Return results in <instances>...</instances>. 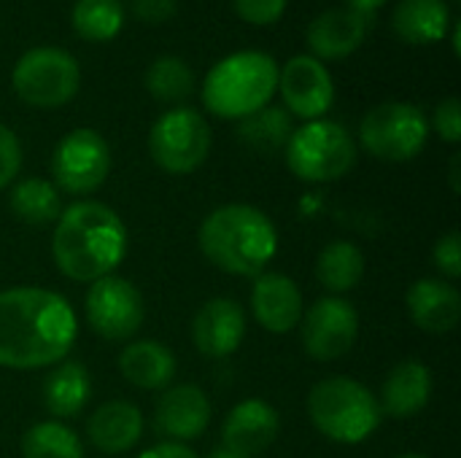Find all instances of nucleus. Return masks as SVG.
Wrapping results in <instances>:
<instances>
[{
    "label": "nucleus",
    "instance_id": "obj_7",
    "mask_svg": "<svg viewBox=\"0 0 461 458\" xmlns=\"http://www.w3.org/2000/svg\"><path fill=\"white\" fill-rule=\"evenodd\" d=\"M429 140V119L413 103L389 100L370 108L359 124V143L381 162H411Z\"/></svg>",
    "mask_w": 461,
    "mask_h": 458
},
{
    "label": "nucleus",
    "instance_id": "obj_38",
    "mask_svg": "<svg viewBox=\"0 0 461 458\" xmlns=\"http://www.w3.org/2000/svg\"><path fill=\"white\" fill-rule=\"evenodd\" d=\"M459 165H461V157H459V154H454V159H451V189H454L456 194H459V192H461Z\"/></svg>",
    "mask_w": 461,
    "mask_h": 458
},
{
    "label": "nucleus",
    "instance_id": "obj_37",
    "mask_svg": "<svg viewBox=\"0 0 461 458\" xmlns=\"http://www.w3.org/2000/svg\"><path fill=\"white\" fill-rule=\"evenodd\" d=\"M343 5L351 8V11H357V13H362L365 19H373V13L381 5H386V0H343Z\"/></svg>",
    "mask_w": 461,
    "mask_h": 458
},
{
    "label": "nucleus",
    "instance_id": "obj_23",
    "mask_svg": "<svg viewBox=\"0 0 461 458\" xmlns=\"http://www.w3.org/2000/svg\"><path fill=\"white\" fill-rule=\"evenodd\" d=\"M451 11L446 0H400L392 13V30L400 40L429 46L446 38Z\"/></svg>",
    "mask_w": 461,
    "mask_h": 458
},
{
    "label": "nucleus",
    "instance_id": "obj_12",
    "mask_svg": "<svg viewBox=\"0 0 461 458\" xmlns=\"http://www.w3.org/2000/svg\"><path fill=\"white\" fill-rule=\"evenodd\" d=\"M303 348L316 362L343 359L359 337V313L343 297H321L300 319Z\"/></svg>",
    "mask_w": 461,
    "mask_h": 458
},
{
    "label": "nucleus",
    "instance_id": "obj_13",
    "mask_svg": "<svg viewBox=\"0 0 461 458\" xmlns=\"http://www.w3.org/2000/svg\"><path fill=\"white\" fill-rule=\"evenodd\" d=\"M278 92L289 113L305 121L324 119L335 103V84L330 70L311 54H297L278 70Z\"/></svg>",
    "mask_w": 461,
    "mask_h": 458
},
{
    "label": "nucleus",
    "instance_id": "obj_2",
    "mask_svg": "<svg viewBox=\"0 0 461 458\" xmlns=\"http://www.w3.org/2000/svg\"><path fill=\"white\" fill-rule=\"evenodd\" d=\"M124 254L127 227L105 202L78 200L54 221L51 256L59 273L76 283H95L111 275Z\"/></svg>",
    "mask_w": 461,
    "mask_h": 458
},
{
    "label": "nucleus",
    "instance_id": "obj_8",
    "mask_svg": "<svg viewBox=\"0 0 461 458\" xmlns=\"http://www.w3.org/2000/svg\"><path fill=\"white\" fill-rule=\"evenodd\" d=\"M14 92L32 108H59L70 103L81 84L76 57L59 46H38L24 51L11 73Z\"/></svg>",
    "mask_w": 461,
    "mask_h": 458
},
{
    "label": "nucleus",
    "instance_id": "obj_10",
    "mask_svg": "<svg viewBox=\"0 0 461 458\" xmlns=\"http://www.w3.org/2000/svg\"><path fill=\"white\" fill-rule=\"evenodd\" d=\"M111 173V148L105 138L89 127L68 132L51 154L54 186L84 197L97 192Z\"/></svg>",
    "mask_w": 461,
    "mask_h": 458
},
{
    "label": "nucleus",
    "instance_id": "obj_9",
    "mask_svg": "<svg viewBox=\"0 0 461 458\" xmlns=\"http://www.w3.org/2000/svg\"><path fill=\"white\" fill-rule=\"evenodd\" d=\"M149 151L159 170L170 175L194 173L211 151V127L194 108H170L149 132Z\"/></svg>",
    "mask_w": 461,
    "mask_h": 458
},
{
    "label": "nucleus",
    "instance_id": "obj_4",
    "mask_svg": "<svg viewBox=\"0 0 461 458\" xmlns=\"http://www.w3.org/2000/svg\"><path fill=\"white\" fill-rule=\"evenodd\" d=\"M278 89V65L265 51H235L219 59L203 81V103L219 119H246L262 111Z\"/></svg>",
    "mask_w": 461,
    "mask_h": 458
},
{
    "label": "nucleus",
    "instance_id": "obj_35",
    "mask_svg": "<svg viewBox=\"0 0 461 458\" xmlns=\"http://www.w3.org/2000/svg\"><path fill=\"white\" fill-rule=\"evenodd\" d=\"M176 11H178V0H132V13L149 24L167 22L173 19Z\"/></svg>",
    "mask_w": 461,
    "mask_h": 458
},
{
    "label": "nucleus",
    "instance_id": "obj_39",
    "mask_svg": "<svg viewBox=\"0 0 461 458\" xmlns=\"http://www.w3.org/2000/svg\"><path fill=\"white\" fill-rule=\"evenodd\" d=\"M208 458H249V456H240V454H235V451H230V448H216V451H211V456Z\"/></svg>",
    "mask_w": 461,
    "mask_h": 458
},
{
    "label": "nucleus",
    "instance_id": "obj_15",
    "mask_svg": "<svg viewBox=\"0 0 461 458\" xmlns=\"http://www.w3.org/2000/svg\"><path fill=\"white\" fill-rule=\"evenodd\" d=\"M211 424V400L194 383L170 386L154 410V429L167 437V443L197 440Z\"/></svg>",
    "mask_w": 461,
    "mask_h": 458
},
{
    "label": "nucleus",
    "instance_id": "obj_22",
    "mask_svg": "<svg viewBox=\"0 0 461 458\" xmlns=\"http://www.w3.org/2000/svg\"><path fill=\"white\" fill-rule=\"evenodd\" d=\"M119 373L135 389L159 391L167 389L176 378V356L165 343L135 340L119 354Z\"/></svg>",
    "mask_w": 461,
    "mask_h": 458
},
{
    "label": "nucleus",
    "instance_id": "obj_14",
    "mask_svg": "<svg viewBox=\"0 0 461 458\" xmlns=\"http://www.w3.org/2000/svg\"><path fill=\"white\" fill-rule=\"evenodd\" d=\"M246 337V313L230 297L208 300L192 321V340L194 348L208 359H227L232 356Z\"/></svg>",
    "mask_w": 461,
    "mask_h": 458
},
{
    "label": "nucleus",
    "instance_id": "obj_17",
    "mask_svg": "<svg viewBox=\"0 0 461 458\" xmlns=\"http://www.w3.org/2000/svg\"><path fill=\"white\" fill-rule=\"evenodd\" d=\"M281 432L278 410L265 400H243L238 402L221 427V445L240 454V456H257L267 451Z\"/></svg>",
    "mask_w": 461,
    "mask_h": 458
},
{
    "label": "nucleus",
    "instance_id": "obj_24",
    "mask_svg": "<svg viewBox=\"0 0 461 458\" xmlns=\"http://www.w3.org/2000/svg\"><path fill=\"white\" fill-rule=\"evenodd\" d=\"M92 397V378L81 362H59L43 381V405L54 418L78 416Z\"/></svg>",
    "mask_w": 461,
    "mask_h": 458
},
{
    "label": "nucleus",
    "instance_id": "obj_27",
    "mask_svg": "<svg viewBox=\"0 0 461 458\" xmlns=\"http://www.w3.org/2000/svg\"><path fill=\"white\" fill-rule=\"evenodd\" d=\"M292 119L284 108L265 105L262 111L240 119L238 138L254 151H278L292 138Z\"/></svg>",
    "mask_w": 461,
    "mask_h": 458
},
{
    "label": "nucleus",
    "instance_id": "obj_33",
    "mask_svg": "<svg viewBox=\"0 0 461 458\" xmlns=\"http://www.w3.org/2000/svg\"><path fill=\"white\" fill-rule=\"evenodd\" d=\"M429 127L446 140V143H459L461 140V108L459 97H446L440 100V105L435 108V116L429 121Z\"/></svg>",
    "mask_w": 461,
    "mask_h": 458
},
{
    "label": "nucleus",
    "instance_id": "obj_16",
    "mask_svg": "<svg viewBox=\"0 0 461 458\" xmlns=\"http://www.w3.org/2000/svg\"><path fill=\"white\" fill-rule=\"evenodd\" d=\"M251 313L257 324L270 335H286L300 327L303 292L284 273H262L251 289Z\"/></svg>",
    "mask_w": 461,
    "mask_h": 458
},
{
    "label": "nucleus",
    "instance_id": "obj_21",
    "mask_svg": "<svg viewBox=\"0 0 461 458\" xmlns=\"http://www.w3.org/2000/svg\"><path fill=\"white\" fill-rule=\"evenodd\" d=\"M86 435H89V443L105 456L127 454L143 437V413L132 402L111 400L89 416Z\"/></svg>",
    "mask_w": 461,
    "mask_h": 458
},
{
    "label": "nucleus",
    "instance_id": "obj_25",
    "mask_svg": "<svg viewBox=\"0 0 461 458\" xmlns=\"http://www.w3.org/2000/svg\"><path fill=\"white\" fill-rule=\"evenodd\" d=\"M319 283L332 292V297L357 289L365 278V254L351 240H332L321 248L316 259Z\"/></svg>",
    "mask_w": 461,
    "mask_h": 458
},
{
    "label": "nucleus",
    "instance_id": "obj_29",
    "mask_svg": "<svg viewBox=\"0 0 461 458\" xmlns=\"http://www.w3.org/2000/svg\"><path fill=\"white\" fill-rule=\"evenodd\" d=\"M22 458H84V445L70 427L41 421L24 432Z\"/></svg>",
    "mask_w": 461,
    "mask_h": 458
},
{
    "label": "nucleus",
    "instance_id": "obj_41",
    "mask_svg": "<svg viewBox=\"0 0 461 458\" xmlns=\"http://www.w3.org/2000/svg\"><path fill=\"white\" fill-rule=\"evenodd\" d=\"M400 458H427V456H419V454H405V456Z\"/></svg>",
    "mask_w": 461,
    "mask_h": 458
},
{
    "label": "nucleus",
    "instance_id": "obj_1",
    "mask_svg": "<svg viewBox=\"0 0 461 458\" xmlns=\"http://www.w3.org/2000/svg\"><path fill=\"white\" fill-rule=\"evenodd\" d=\"M78 337L73 305L49 289L0 292V367L43 370L65 362Z\"/></svg>",
    "mask_w": 461,
    "mask_h": 458
},
{
    "label": "nucleus",
    "instance_id": "obj_6",
    "mask_svg": "<svg viewBox=\"0 0 461 458\" xmlns=\"http://www.w3.org/2000/svg\"><path fill=\"white\" fill-rule=\"evenodd\" d=\"M286 165L305 184H332L354 170L357 143L338 121H305L286 143Z\"/></svg>",
    "mask_w": 461,
    "mask_h": 458
},
{
    "label": "nucleus",
    "instance_id": "obj_30",
    "mask_svg": "<svg viewBox=\"0 0 461 458\" xmlns=\"http://www.w3.org/2000/svg\"><path fill=\"white\" fill-rule=\"evenodd\" d=\"M146 89L154 100L159 103H181L186 100L192 92H194V73L192 67L173 57V54H165V57H157L149 70H146Z\"/></svg>",
    "mask_w": 461,
    "mask_h": 458
},
{
    "label": "nucleus",
    "instance_id": "obj_28",
    "mask_svg": "<svg viewBox=\"0 0 461 458\" xmlns=\"http://www.w3.org/2000/svg\"><path fill=\"white\" fill-rule=\"evenodd\" d=\"M70 22L84 40L105 43L119 35L124 24V5L122 0H78Z\"/></svg>",
    "mask_w": 461,
    "mask_h": 458
},
{
    "label": "nucleus",
    "instance_id": "obj_26",
    "mask_svg": "<svg viewBox=\"0 0 461 458\" xmlns=\"http://www.w3.org/2000/svg\"><path fill=\"white\" fill-rule=\"evenodd\" d=\"M11 213L30 227H46L54 224L62 213L59 192L46 178H24L11 189L8 197Z\"/></svg>",
    "mask_w": 461,
    "mask_h": 458
},
{
    "label": "nucleus",
    "instance_id": "obj_20",
    "mask_svg": "<svg viewBox=\"0 0 461 458\" xmlns=\"http://www.w3.org/2000/svg\"><path fill=\"white\" fill-rule=\"evenodd\" d=\"M432 386H435L432 373L424 362L419 359L400 362L381 386V400H378L381 416L397 421L419 416L432 400Z\"/></svg>",
    "mask_w": 461,
    "mask_h": 458
},
{
    "label": "nucleus",
    "instance_id": "obj_36",
    "mask_svg": "<svg viewBox=\"0 0 461 458\" xmlns=\"http://www.w3.org/2000/svg\"><path fill=\"white\" fill-rule=\"evenodd\" d=\"M138 458H200L189 445L181 443H159L149 451H143Z\"/></svg>",
    "mask_w": 461,
    "mask_h": 458
},
{
    "label": "nucleus",
    "instance_id": "obj_34",
    "mask_svg": "<svg viewBox=\"0 0 461 458\" xmlns=\"http://www.w3.org/2000/svg\"><path fill=\"white\" fill-rule=\"evenodd\" d=\"M19 170H22V143L14 135V130L0 124V192L19 175Z\"/></svg>",
    "mask_w": 461,
    "mask_h": 458
},
{
    "label": "nucleus",
    "instance_id": "obj_5",
    "mask_svg": "<svg viewBox=\"0 0 461 458\" xmlns=\"http://www.w3.org/2000/svg\"><path fill=\"white\" fill-rule=\"evenodd\" d=\"M308 416L313 427L332 443L359 445L381 427L375 394L346 375L319 381L308 394Z\"/></svg>",
    "mask_w": 461,
    "mask_h": 458
},
{
    "label": "nucleus",
    "instance_id": "obj_32",
    "mask_svg": "<svg viewBox=\"0 0 461 458\" xmlns=\"http://www.w3.org/2000/svg\"><path fill=\"white\" fill-rule=\"evenodd\" d=\"M432 262L435 267L448 278V281H456L461 275V235L454 229L448 235H443L435 248H432Z\"/></svg>",
    "mask_w": 461,
    "mask_h": 458
},
{
    "label": "nucleus",
    "instance_id": "obj_3",
    "mask_svg": "<svg viewBox=\"0 0 461 458\" xmlns=\"http://www.w3.org/2000/svg\"><path fill=\"white\" fill-rule=\"evenodd\" d=\"M205 259L240 278H257L278 254V232L270 216L246 202L211 211L197 232Z\"/></svg>",
    "mask_w": 461,
    "mask_h": 458
},
{
    "label": "nucleus",
    "instance_id": "obj_19",
    "mask_svg": "<svg viewBox=\"0 0 461 458\" xmlns=\"http://www.w3.org/2000/svg\"><path fill=\"white\" fill-rule=\"evenodd\" d=\"M411 321L427 335H448L461 319L459 289L440 278H421L405 297Z\"/></svg>",
    "mask_w": 461,
    "mask_h": 458
},
{
    "label": "nucleus",
    "instance_id": "obj_40",
    "mask_svg": "<svg viewBox=\"0 0 461 458\" xmlns=\"http://www.w3.org/2000/svg\"><path fill=\"white\" fill-rule=\"evenodd\" d=\"M459 35H461V22H454V32H451V40H454V54H459Z\"/></svg>",
    "mask_w": 461,
    "mask_h": 458
},
{
    "label": "nucleus",
    "instance_id": "obj_18",
    "mask_svg": "<svg viewBox=\"0 0 461 458\" xmlns=\"http://www.w3.org/2000/svg\"><path fill=\"white\" fill-rule=\"evenodd\" d=\"M367 27H370V19H365L362 13H357L346 5L327 8L308 24L305 40L316 59L340 62V59L351 57L365 43Z\"/></svg>",
    "mask_w": 461,
    "mask_h": 458
},
{
    "label": "nucleus",
    "instance_id": "obj_11",
    "mask_svg": "<svg viewBox=\"0 0 461 458\" xmlns=\"http://www.w3.org/2000/svg\"><path fill=\"white\" fill-rule=\"evenodd\" d=\"M84 308L92 332H97L103 340L111 343L135 337L146 319V305L140 292L127 278L119 275H105L89 283Z\"/></svg>",
    "mask_w": 461,
    "mask_h": 458
},
{
    "label": "nucleus",
    "instance_id": "obj_31",
    "mask_svg": "<svg viewBox=\"0 0 461 458\" xmlns=\"http://www.w3.org/2000/svg\"><path fill=\"white\" fill-rule=\"evenodd\" d=\"M232 3L238 16L257 27L276 24L286 11V0H232Z\"/></svg>",
    "mask_w": 461,
    "mask_h": 458
}]
</instances>
